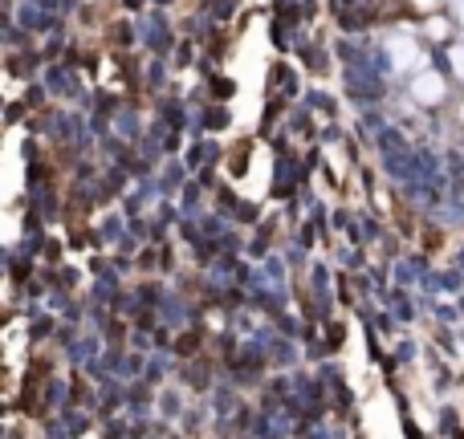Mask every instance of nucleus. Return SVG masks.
<instances>
[{"mask_svg":"<svg viewBox=\"0 0 464 439\" xmlns=\"http://www.w3.org/2000/svg\"><path fill=\"white\" fill-rule=\"evenodd\" d=\"M415 98H419V102H440V98H444V78H440V74H419V78H415Z\"/></svg>","mask_w":464,"mask_h":439,"instance_id":"nucleus-1","label":"nucleus"},{"mask_svg":"<svg viewBox=\"0 0 464 439\" xmlns=\"http://www.w3.org/2000/svg\"><path fill=\"white\" fill-rule=\"evenodd\" d=\"M387 53H391V65H395V69H407V65L415 62V41L391 37V41H387Z\"/></svg>","mask_w":464,"mask_h":439,"instance_id":"nucleus-2","label":"nucleus"},{"mask_svg":"<svg viewBox=\"0 0 464 439\" xmlns=\"http://www.w3.org/2000/svg\"><path fill=\"white\" fill-rule=\"evenodd\" d=\"M452 69H456V78H464V45L452 49Z\"/></svg>","mask_w":464,"mask_h":439,"instance_id":"nucleus-3","label":"nucleus"},{"mask_svg":"<svg viewBox=\"0 0 464 439\" xmlns=\"http://www.w3.org/2000/svg\"><path fill=\"white\" fill-rule=\"evenodd\" d=\"M452 13H456V21L464 25V0H452Z\"/></svg>","mask_w":464,"mask_h":439,"instance_id":"nucleus-4","label":"nucleus"},{"mask_svg":"<svg viewBox=\"0 0 464 439\" xmlns=\"http://www.w3.org/2000/svg\"><path fill=\"white\" fill-rule=\"evenodd\" d=\"M424 4H428V0H424Z\"/></svg>","mask_w":464,"mask_h":439,"instance_id":"nucleus-5","label":"nucleus"}]
</instances>
